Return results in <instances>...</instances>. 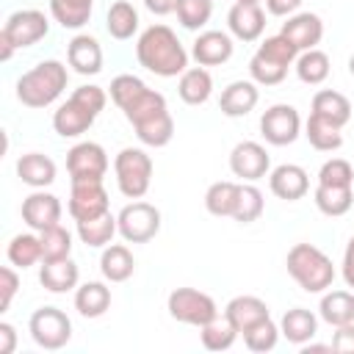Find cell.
I'll use <instances>...</instances> for the list:
<instances>
[{
  "instance_id": "obj_1",
  "label": "cell",
  "mask_w": 354,
  "mask_h": 354,
  "mask_svg": "<svg viewBox=\"0 0 354 354\" xmlns=\"http://www.w3.org/2000/svg\"><path fill=\"white\" fill-rule=\"evenodd\" d=\"M138 64L158 77H177L188 69V53L169 25H149L136 44Z\"/></svg>"
},
{
  "instance_id": "obj_2",
  "label": "cell",
  "mask_w": 354,
  "mask_h": 354,
  "mask_svg": "<svg viewBox=\"0 0 354 354\" xmlns=\"http://www.w3.org/2000/svg\"><path fill=\"white\" fill-rule=\"evenodd\" d=\"M66 80L69 72L61 61H41L17 80V100L28 108H47L64 94Z\"/></svg>"
},
{
  "instance_id": "obj_3",
  "label": "cell",
  "mask_w": 354,
  "mask_h": 354,
  "mask_svg": "<svg viewBox=\"0 0 354 354\" xmlns=\"http://www.w3.org/2000/svg\"><path fill=\"white\" fill-rule=\"evenodd\" d=\"M288 274L296 279V285L307 293H324L335 282V266L332 260L313 243H296L288 252Z\"/></svg>"
},
{
  "instance_id": "obj_4",
  "label": "cell",
  "mask_w": 354,
  "mask_h": 354,
  "mask_svg": "<svg viewBox=\"0 0 354 354\" xmlns=\"http://www.w3.org/2000/svg\"><path fill=\"white\" fill-rule=\"evenodd\" d=\"M296 58H299V50H296L282 33L268 36V39L257 47V53L252 55V61H249V75H252V80L260 83V86H277V83L285 80L288 66L296 64Z\"/></svg>"
},
{
  "instance_id": "obj_5",
  "label": "cell",
  "mask_w": 354,
  "mask_h": 354,
  "mask_svg": "<svg viewBox=\"0 0 354 354\" xmlns=\"http://www.w3.org/2000/svg\"><path fill=\"white\" fill-rule=\"evenodd\" d=\"M113 171L119 191L127 199H141L152 183V158L138 147H124L113 160Z\"/></svg>"
},
{
  "instance_id": "obj_6",
  "label": "cell",
  "mask_w": 354,
  "mask_h": 354,
  "mask_svg": "<svg viewBox=\"0 0 354 354\" xmlns=\"http://www.w3.org/2000/svg\"><path fill=\"white\" fill-rule=\"evenodd\" d=\"M166 307H169V315L174 321L188 324V326H205L207 321H213L218 315L216 301L196 288H174L169 293Z\"/></svg>"
},
{
  "instance_id": "obj_7",
  "label": "cell",
  "mask_w": 354,
  "mask_h": 354,
  "mask_svg": "<svg viewBox=\"0 0 354 354\" xmlns=\"http://www.w3.org/2000/svg\"><path fill=\"white\" fill-rule=\"evenodd\" d=\"M28 332L33 337L36 346L47 348V351H55V348H64L72 337V321L64 310L58 307H39L30 321H28Z\"/></svg>"
},
{
  "instance_id": "obj_8",
  "label": "cell",
  "mask_w": 354,
  "mask_h": 354,
  "mask_svg": "<svg viewBox=\"0 0 354 354\" xmlns=\"http://www.w3.org/2000/svg\"><path fill=\"white\" fill-rule=\"evenodd\" d=\"M116 224L127 243H147L160 232V210L149 202H130L119 210Z\"/></svg>"
},
{
  "instance_id": "obj_9",
  "label": "cell",
  "mask_w": 354,
  "mask_h": 354,
  "mask_svg": "<svg viewBox=\"0 0 354 354\" xmlns=\"http://www.w3.org/2000/svg\"><path fill=\"white\" fill-rule=\"evenodd\" d=\"M260 133H263V138H266L268 144H274V147H288V144H293V141L299 138V133H301V116H299V111H296L293 105H285V102L271 105V108L260 116Z\"/></svg>"
},
{
  "instance_id": "obj_10",
  "label": "cell",
  "mask_w": 354,
  "mask_h": 354,
  "mask_svg": "<svg viewBox=\"0 0 354 354\" xmlns=\"http://www.w3.org/2000/svg\"><path fill=\"white\" fill-rule=\"evenodd\" d=\"M0 33L19 50V47H30V44L41 41V39L50 33V22H47V17H44L41 11H36V8H22V11H14V14L6 19V25H3Z\"/></svg>"
},
{
  "instance_id": "obj_11",
  "label": "cell",
  "mask_w": 354,
  "mask_h": 354,
  "mask_svg": "<svg viewBox=\"0 0 354 354\" xmlns=\"http://www.w3.org/2000/svg\"><path fill=\"white\" fill-rule=\"evenodd\" d=\"M108 213V191L102 180H72L69 191V216L75 221H86Z\"/></svg>"
},
{
  "instance_id": "obj_12",
  "label": "cell",
  "mask_w": 354,
  "mask_h": 354,
  "mask_svg": "<svg viewBox=\"0 0 354 354\" xmlns=\"http://www.w3.org/2000/svg\"><path fill=\"white\" fill-rule=\"evenodd\" d=\"M66 169L72 180H102L108 171V155L94 141H80L66 152Z\"/></svg>"
},
{
  "instance_id": "obj_13",
  "label": "cell",
  "mask_w": 354,
  "mask_h": 354,
  "mask_svg": "<svg viewBox=\"0 0 354 354\" xmlns=\"http://www.w3.org/2000/svg\"><path fill=\"white\" fill-rule=\"evenodd\" d=\"M230 169H232L235 177H241L246 183H254V180H260V177L268 174L271 158H268V152H266L263 144H257V141H241L230 152Z\"/></svg>"
},
{
  "instance_id": "obj_14",
  "label": "cell",
  "mask_w": 354,
  "mask_h": 354,
  "mask_svg": "<svg viewBox=\"0 0 354 354\" xmlns=\"http://www.w3.org/2000/svg\"><path fill=\"white\" fill-rule=\"evenodd\" d=\"M299 53L304 50H315V44L324 39V22L318 14H310V11H301V14H290L288 22H282V30H279Z\"/></svg>"
},
{
  "instance_id": "obj_15",
  "label": "cell",
  "mask_w": 354,
  "mask_h": 354,
  "mask_svg": "<svg viewBox=\"0 0 354 354\" xmlns=\"http://www.w3.org/2000/svg\"><path fill=\"white\" fill-rule=\"evenodd\" d=\"M61 210L64 207H61V199L55 194L36 191V194H30V196L22 199V221L30 230H36V232L58 224L61 221Z\"/></svg>"
},
{
  "instance_id": "obj_16",
  "label": "cell",
  "mask_w": 354,
  "mask_h": 354,
  "mask_svg": "<svg viewBox=\"0 0 354 354\" xmlns=\"http://www.w3.org/2000/svg\"><path fill=\"white\" fill-rule=\"evenodd\" d=\"M227 28L241 41H257L266 30V14L260 3H235L227 14Z\"/></svg>"
},
{
  "instance_id": "obj_17",
  "label": "cell",
  "mask_w": 354,
  "mask_h": 354,
  "mask_svg": "<svg viewBox=\"0 0 354 354\" xmlns=\"http://www.w3.org/2000/svg\"><path fill=\"white\" fill-rule=\"evenodd\" d=\"M97 113L91 108H86L80 100L69 97L64 105H58V111L53 113V130L61 138H77L80 133H86L94 124Z\"/></svg>"
},
{
  "instance_id": "obj_18",
  "label": "cell",
  "mask_w": 354,
  "mask_h": 354,
  "mask_svg": "<svg viewBox=\"0 0 354 354\" xmlns=\"http://www.w3.org/2000/svg\"><path fill=\"white\" fill-rule=\"evenodd\" d=\"M191 55L199 66H218L232 58V39L224 30H205L194 39Z\"/></svg>"
},
{
  "instance_id": "obj_19",
  "label": "cell",
  "mask_w": 354,
  "mask_h": 354,
  "mask_svg": "<svg viewBox=\"0 0 354 354\" xmlns=\"http://www.w3.org/2000/svg\"><path fill=\"white\" fill-rule=\"evenodd\" d=\"M268 188L277 199H285V202H296L307 194L310 188V177L301 166L296 163H282L277 166L271 174H268Z\"/></svg>"
},
{
  "instance_id": "obj_20",
  "label": "cell",
  "mask_w": 354,
  "mask_h": 354,
  "mask_svg": "<svg viewBox=\"0 0 354 354\" xmlns=\"http://www.w3.org/2000/svg\"><path fill=\"white\" fill-rule=\"evenodd\" d=\"M66 61L77 75H97L102 69V47L94 36L77 33L66 47Z\"/></svg>"
},
{
  "instance_id": "obj_21",
  "label": "cell",
  "mask_w": 354,
  "mask_h": 354,
  "mask_svg": "<svg viewBox=\"0 0 354 354\" xmlns=\"http://www.w3.org/2000/svg\"><path fill=\"white\" fill-rule=\"evenodd\" d=\"M224 315H227V321H230L241 335H243L246 329H252L254 324L271 318V315H268V304H266L263 299H257V296H235V299H230L227 307H224Z\"/></svg>"
},
{
  "instance_id": "obj_22",
  "label": "cell",
  "mask_w": 354,
  "mask_h": 354,
  "mask_svg": "<svg viewBox=\"0 0 354 354\" xmlns=\"http://www.w3.org/2000/svg\"><path fill=\"white\" fill-rule=\"evenodd\" d=\"M77 279H80V268L75 266L72 257H64V260H41L39 282H41L50 293L75 290V288H77Z\"/></svg>"
},
{
  "instance_id": "obj_23",
  "label": "cell",
  "mask_w": 354,
  "mask_h": 354,
  "mask_svg": "<svg viewBox=\"0 0 354 354\" xmlns=\"http://www.w3.org/2000/svg\"><path fill=\"white\" fill-rule=\"evenodd\" d=\"M257 100H260V91H257V86L252 80H235L221 91L218 108H221L224 116L238 119V116H246L249 111H254Z\"/></svg>"
},
{
  "instance_id": "obj_24",
  "label": "cell",
  "mask_w": 354,
  "mask_h": 354,
  "mask_svg": "<svg viewBox=\"0 0 354 354\" xmlns=\"http://www.w3.org/2000/svg\"><path fill=\"white\" fill-rule=\"evenodd\" d=\"M177 94L185 105H205L213 94V77L205 66H188L183 75H180V83H177Z\"/></svg>"
},
{
  "instance_id": "obj_25",
  "label": "cell",
  "mask_w": 354,
  "mask_h": 354,
  "mask_svg": "<svg viewBox=\"0 0 354 354\" xmlns=\"http://www.w3.org/2000/svg\"><path fill=\"white\" fill-rule=\"evenodd\" d=\"M17 174L30 188H47L50 183H55V163L41 152H28L17 160Z\"/></svg>"
},
{
  "instance_id": "obj_26",
  "label": "cell",
  "mask_w": 354,
  "mask_h": 354,
  "mask_svg": "<svg viewBox=\"0 0 354 354\" xmlns=\"http://www.w3.org/2000/svg\"><path fill=\"white\" fill-rule=\"evenodd\" d=\"M315 332H318V318L310 310H304V307L288 310L282 315V321H279V335H285V340L296 343V346L310 343L315 337Z\"/></svg>"
},
{
  "instance_id": "obj_27",
  "label": "cell",
  "mask_w": 354,
  "mask_h": 354,
  "mask_svg": "<svg viewBox=\"0 0 354 354\" xmlns=\"http://www.w3.org/2000/svg\"><path fill=\"white\" fill-rule=\"evenodd\" d=\"M340 130L343 127L332 124L329 119H324L318 113H310V119L304 124V136H307L310 147L318 149V152H335V149H340L343 147V133Z\"/></svg>"
},
{
  "instance_id": "obj_28",
  "label": "cell",
  "mask_w": 354,
  "mask_h": 354,
  "mask_svg": "<svg viewBox=\"0 0 354 354\" xmlns=\"http://www.w3.org/2000/svg\"><path fill=\"white\" fill-rule=\"evenodd\" d=\"M108 307H111V288H105L102 282H83L80 288H75V310L83 318H100L105 315Z\"/></svg>"
},
{
  "instance_id": "obj_29",
  "label": "cell",
  "mask_w": 354,
  "mask_h": 354,
  "mask_svg": "<svg viewBox=\"0 0 354 354\" xmlns=\"http://www.w3.org/2000/svg\"><path fill=\"white\" fill-rule=\"evenodd\" d=\"M100 271L108 282H124L133 277L136 271V260H133V252L124 246V243H113L102 252L100 257Z\"/></svg>"
},
{
  "instance_id": "obj_30",
  "label": "cell",
  "mask_w": 354,
  "mask_h": 354,
  "mask_svg": "<svg viewBox=\"0 0 354 354\" xmlns=\"http://www.w3.org/2000/svg\"><path fill=\"white\" fill-rule=\"evenodd\" d=\"M313 199H315V207H318L324 216H332V218L346 216V213L351 210V205H354L351 185H321V183H318Z\"/></svg>"
},
{
  "instance_id": "obj_31",
  "label": "cell",
  "mask_w": 354,
  "mask_h": 354,
  "mask_svg": "<svg viewBox=\"0 0 354 354\" xmlns=\"http://www.w3.org/2000/svg\"><path fill=\"white\" fill-rule=\"evenodd\" d=\"M313 113H318V116L329 119L332 124L343 127V124H348V119H351V102H348V97H343L340 91L321 88V91L313 97Z\"/></svg>"
},
{
  "instance_id": "obj_32",
  "label": "cell",
  "mask_w": 354,
  "mask_h": 354,
  "mask_svg": "<svg viewBox=\"0 0 354 354\" xmlns=\"http://www.w3.org/2000/svg\"><path fill=\"white\" fill-rule=\"evenodd\" d=\"M116 232H119V224H116V216H111V210L102 216L86 218V221H77V238L91 249L108 246Z\"/></svg>"
},
{
  "instance_id": "obj_33",
  "label": "cell",
  "mask_w": 354,
  "mask_h": 354,
  "mask_svg": "<svg viewBox=\"0 0 354 354\" xmlns=\"http://www.w3.org/2000/svg\"><path fill=\"white\" fill-rule=\"evenodd\" d=\"M133 127H136L138 141L147 144V147H155V149L166 147L171 141V136H174V119H171L169 111H160V113H155V116H149V119H144V122H138Z\"/></svg>"
},
{
  "instance_id": "obj_34",
  "label": "cell",
  "mask_w": 354,
  "mask_h": 354,
  "mask_svg": "<svg viewBox=\"0 0 354 354\" xmlns=\"http://www.w3.org/2000/svg\"><path fill=\"white\" fill-rule=\"evenodd\" d=\"M238 194H241V185L238 183H230V180H218L213 183L207 191H205V207L210 216H230L235 213L238 207Z\"/></svg>"
},
{
  "instance_id": "obj_35",
  "label": "cell",
  "mask_w": 354,
  "mask_h": 354,
  "mask_svg": "<svg viewBox=\"0 0 354 354\" xmlns=\"http://www.w3.org/2000/svg\"><path fill=\"white\" fill-rule=\"evenodd\" d=\"M321 318L329 326H343L354 321V293L348 290H329L321 299Z\"/></svg>"
},
{
  "instance_id": "obj_36",
  "label": "cell",
  "mask_w": 354,
  "mask_h": 354,
  "mask_svg": "<svg viewBox=\"0 0 354 354\" xmlns=\"http://www.w3.org/2000/svg\"><path fill=\"white\" fill-rule=\"evenodd\" d=\"M94 0H50V14L61 28L77 30L91 19Z\"/></svg>"
},
{
  "instance_id": "obj_37",
  "label": "cell",
  "mask_w": 354,
  "mask_h": 354,
  "mask_svg": "<svg viewBox=\"0 0 354 354\" xmlns=\"http://www.w3.org/2000/svg\"><path fill=\"white\" fill-rule=\"evenodd\" d=\"M105 28H108V33H111L113 39H119V41L133 39V33L138 30V11L133 8V3L116 0V3L108 8Z\"/></svg>"
},
{
  "instance_id": "obj_38",
  "label": "cell",
  "mask_w": 354,
  "mask_h": 354,
  "mask_svg": "<svg viewBox=\"0 0 354 354\" xmlns=\"http://www.w3.org/2000/svg\"><path fill=\"white\" fill-rule=\"evenodd\" d=\"M296 75L307 86H321L329 77V55L324 50H304L296 58Z\"/></svg>"
},
{
  "instance_id": "obj_39",
  "label": "cell",
  "mask_w": 354,
  "mask_h": 354,
  "mask_svg": "<svg viewBox=\"0 0 354 354\" xmlns=\"http://www.w3.org/2000/svg\"><path fill=\"white\" fill-rule=\"evenodd\" d=\"M238 335L241 332L227 321V315H216L213 321H207L205 326H199V337H202V346L207 351H227L235 343Z\"/></svg>"
},
{
  "instance_id": "obj_40",
  "label": "cell",
  "mask_w": 354,
  "mask_h": 354,
  "mask_svg": "<svg viewBox=\"0 0 354 354\" xmlns=\"http://www.w3.org/2000/svg\"><path fill=\"white\" fill-rule=\"evenodd\" d=\"M8 263L17 266V268H30L41 260V238L39 235H30V232H22V235H14L11 243H8Z\"/></svg>"
},
{
  "instance_id": "obj_41",
  "label": "cell",
  "mask_w": 354,
  "mask_h": 354,
  "mask_svg": "<svg viewBox=\"0 0 354 354\" xmlns=\"http://www.w3.org/2000/svg\"><path fill=\"white\" fill-rule=\"evenodd\" d=\"M39 238H41V260H64L72 254V235L61 224L41 230Z\"/></svg>"
},
{
  "instance_id": "obj_42",
  "label": "cell",
  "mask_w": 354,
  "mask_h": 354,
  "mask_svg": "<svg viewBox=\"0 0 354 354\" xmlns=\"http://www.w3.org/2000/svg\"><path fill=\"white\" fill-rule=\"evenodd\" d=\"M160 111H169L166 108V97L160 94V91H152V88H147L138 100H133L122 113H124V119L130 122V124H138V122H144V119H149V116H155V113H160Z\"/></svg>"
},
{
  "instance_id": "obj_43",
  "label": "cell",
  "mask_w": 354,
  "mask_h": 354,
  "mask_svg": "<svg viewBox=\"0 0 354 354\" xmlns=\"http://www.w3.org/2000/svg\"><path fill=\"white\" fill-rule=\"evenodd\" d=\"M177 19L185 30H199L210 22L213 0H177Z\"/></svg>"
},
{
  "instance_id": "obj_44",
  "label": "cell",
  "mask_w": 354,
  "mask_h": 354,
  "mask_svg": "<svg viewBox=\"0 0 354 354\" xmlns=\"http://www.w3.org/2000/svg\"><path fill=\"white\" fill-rule=\"evenodd\" d=\"M144 91H147V83H144L141 77H136V75H116V77L111 80V100L116 102L119 111H124V108H127L133 100H138Z\"/></svg>"
},
{
  "instance_id": "obj_45",
  "label": "cell",
  "mask_w": 354,
  "mask_h": 354,
  "mask_svg": "<svg viewBox=\"0 0 354 354\" xmlns=\"http://www.w3.org/2000/svg\"><path fill=\"white\" fill-rule=\"evenodd\" d=\"M263 205H266V202H263V194H260V188H257V185H241L238 207H235L232 218H235V221H241V224H252V221H257V218H260Z\"/></svg>"
},
{
  "instance_id": "obj_46",
  "label": "cell",
  "mask_w": 354,
  "mask_h": 354,
  "mask_svg": "<svg viewBox=\"0 0 354 354\" xmlns=\"http://www.w3.org/2000/svg\"><path fill=\"white\" fill-rule=\"evenodd\" d=\"M277 340H279V326L271 318H266L243 332V343L249 351H271L277 346Z\"/></svg>"
},
{
  "instance_id": "obj_47",
  "label": "cell",
  "mask_w": 354,
  "mask_h": 354,
  "mask_svg": "<svg viewBox=\"0 0 354 354\" xmlns=\"http://www.w3.org/2000/svg\"><path fill=\"white\" fill-rule=\"evenodd\" d=\"M321 185H351L354 183V166L343 158H329L318 171Z\"/></svg>"
},
{
  "instance_id": "obj_48",
  "label": "cell",
  "mask_w": 354,
  "mask_h": 354,
  "mask_svg": "<svg viewBox=\"0 0 354 354\" xmlns=\"http://www.w3.org/2000/svg\"><path fill=\"white\" fill-rule=\"evenodd\" d=\"M72 97L80 100L86 108H91L97 116H100V111H102L105 102H108V94H105V88H100V86H80V88L72 91Z\"/></svg>"
},
{
  "instance_id": "obj_49",
  "label": "cell",
  "mask_w": 354,
  "mask_h": 354,
  "mask_svg": "<svg viewBox=\"0 0 354 354\" xmlns=\"http://www.w3.org/2000/svg\"><path fill=\"white\" fill-rule=\"evenodd\" d=\"M17 288H19V277L11 266L0 268V313H6L11 307V299L17 296Z\"/></svg>"
},
{
  "instance_id": "obj_50",
  "label": "cell",
  "mask_w": 354,
  "mask_h": 354,
  "mask_svg": "<svg viewBox=\"0 0 354 354\" xmlns=\"http://www.w3.org/2000/svg\"><path fill=\"white\" fill-rule=\"evenodd\" d=\"M332 351L354 354V321H351V324H343V326H335V335H332Z\"/></svg>"
},
{
  "instance_id": "obj_51",
  "label": "cell",
  "mask_w": 354,
  "mask_h": 354,
  "mask_svg": "<svg viewBox=\"0 0 354 354\" xmlns=\"http://www.w3.org/2000/svg\"><path fill=\"white\" fill-rule=\"evenodd\" d=\"M299 6H301V0H266L268 14H274V17H290L299 11Z\"/></svg>"
},
{
  "instance_id": "obj_52",
  "label": "cell",
  "mask_w": 354,
  "mask_h": 354,
  "mask_svg": "<svg viewBox=\"0 0 354 354\" xmlns=\"http://www.w3.org/2000/svg\"><path fill=\"white\" fill-rule=\"evenodd\" d=\"M17 348V329L8 321H0V354H11Z\"/></svg>"
},
{
  "instance_id": "obj_53",
  "label": "cell",
  "mask_w": 354,
  "mask_h": 354,
  "mask_svg": "<svg viewBox=\"0 0 354 354\" xmlns=\"http://www.w3.org/2000/svg\"><path fill=\"white\" fill-rule=\"evenodd\" d=\"M343 282L348 288H354V235L348 238L346 252H343Z\"/></svg>"
},
{
  "instance_id": "obj_54",
  "label": "cell",
  "mask_w": 354,
  "mask_h": 354,
  "mask_svg": "<svg viewBox=\"0 0 354 354\" xmlns=\"http://www.w3.org/2000/svg\"><path fill=\"white\" fill-rule=\"evenodd\" d=\"M144 6H147L152 14L163 17V14H171V11L177 8V0H144Z\"/></svg>"
},
{
  "instance_id": "obj_55",
  "label": "cell",
  "mask_w": 354,
  "mask_h": 354,
  "mask_svg": "<svg viewBox=\"0 0 354 354\" xmlns=\"http://www.w3.org/2000/svg\"><path fill=\"white\" fill-rule=\"evenodd\" d=\"M14 50H17V47H14V44H11V41H8V39L0 33V58H3V61H8Z\"/></svg>"
},
{
  "instance_id": "obj_56",
  "label": "cell",
  "mask_w": 354,
  "mask_h": 354,
  "mask_svg": "<svg viewBox=\"0 0 354 354\" xmlns=\"http://www.w3.org/2000/svg\"><path fill=\"white\" fill-rule=\"evenodd\" d=\"M348 72H351V75H354V55H351V58H348Z\"/></svg>"
},
{
  "instance_id": "obj_57",
  "label": "cell",
  "mask_w": 354,
  "mask_h": 354,
  "mask_svg": "<svg viewBox=\"0 0 354 354\" xmlns=\"http://www.w3.org/2000/svg\"><path fill=\"white\" fill-rule=\"evenodd\" d=\"M235 3H260V0H235Z\"/></svg>"
}]
</instances>
